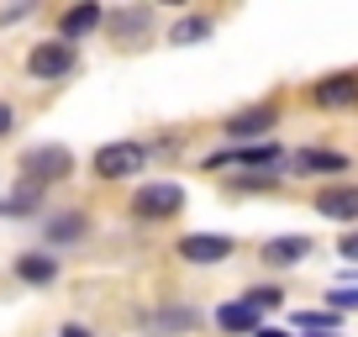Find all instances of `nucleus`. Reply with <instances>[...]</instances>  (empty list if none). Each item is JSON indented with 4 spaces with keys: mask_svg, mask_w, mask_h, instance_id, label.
<instances>
[{
    "mask_svg": "<svg viewBox=\"0 0 358 337\" xmlns=\"http://www.w3.org/2000/svg\"><path fill=\"white\" fill-rule=\"evenodd\" d=\"M22 174H27V185H53V180H69L74 174V153H69L64 143H43V148H32V153L22 158Z\"/></svg>",
    "mask_w": 358,
    "mask_h": 337,
    "instance_id": "obj_1",
    "label": "nucleus"
},
{
    "mask_svg": "<svg viewBox=\"0 0 358 337\" xmlns=\"http://www.w3.org/2000/svg\"><path fill=\"white\" fill-rule=\"evenodd\" d=\"M132 211L143 216V222H169V216L185 211V190H179L174 180H153V185H143V190H137Z\"/></svg>",
    "mask_w": 358,
    "mask_h": 337,
    "instance_id": "obj_2",
    "label": "nucleus"
},
{
    "mask_svg": "<svg viewBox=\"0 0 358 337\" xmlns=\"http://www.w3.org/2000/svg\"><path fill=\"white\" fill-rule=\"evenodd\" d=\"M143 164H148L143 143H106L101 153H95V174H101V180H127V174H137Z\"/></svg>",
    "mask_w": 358,
    "mask_h": 337,
    "instance_id": "obj_3",
    "label": "nucleus"
},
{
    "mask_svg": "<svg viewBox=\"0 0 358 337\" xmlns=\"http://www.w3.org/2000/svg\"><path fill=\"white\" fill-rule=\"evenodd\" d=\"M27 69H32L37 79H58V74H69V69H74V43H43V48H32Z\"/></svg>",
    "mask_w": 358,
    "mask_h": 337,
    "instance_id": "obj_4",
    "label": "nucleus"
},
{
    "mask_svg": "<svg viewBox=\"0 0 358 337\" xmlns=\"http://www.w3.org/2000/svg\"><path fill=\"white\" fill-rule=\"evenodd\" d=\"M179 253L190 264H222L227 253H232V237H222V232H190L185 243H179Z\"/></svg>",
    "mask_w": 358,
    "mask_h": 337,
    "instance_id": "obj_5",
    "label": "nucleus"
},
{
    "mask_svg": "<svg viewBox=\"0 0 358 337\" xmlns=\"http://www.w3.org/2000/svg\"><path fill=\"white\" fill-rule=\"evenodd\" d=\"M348 158L332 148H295L290 153V174H343Z\"/></svg>",
    "mask_w": 358,
    "mask_h": 337,
    "instance_id": "obj_6",
    "label": "nucleus"
},
{
    "mask_svg": "<svg viewBox=\"0 0 358 337\" xmlns=\"http://www.w3.org/2000/svg\"><path fill=\"white\" fill-rule=\"evenodd\" d=\"M316 211L332 216V222H358V185H332V190L316 195Z\"/></svg>",
    "mask_w": 358,
    "mask_h": 337,
    "instance_id": "obj_7",
    "label": "nucleus"
},
{
    "mask_svg": "<svg viewBox=\"0 0 358 337\" xmlns=\"http://www.w3.org/2000/svg\"><path fill=\"white\" fill-rule=\"evenodd\" d=\"M316 106H327V111H348V106H358V79L353 74H332L316 85Z\"/></svg>",
    "mask_w": 358,
    "mask_h": 337,
    "instance_id": "obj_8",
    "label": "nucleus"
},
{
    "mask_svg": "<svg viewBox=\"0 0 358 337\" xmlns=\"http://www.w3.org/2000/svg\"><path fill=\"white\" fill-rule=\"evenodd\" d=\"M153 337H179V332H190V327H201V311L195 306H164V311H153Z\"/></svg>",
    "mask_w": 358,
    "mask_h": 337,
    "instance_id": "obj_9",
    "label": "nucleus"
},
{
    "mask_svg": "<svg viewBox=\"0 0 358 337\" xmlns=\"http://www.w3.org/2000/svg\"><path fill=\"white\" fill-rule=\"evenodd\" d=\"M274 122H280V116H274V106H258V111L232 116V122H227V137H232V143H248V137H264Z\"/></svg>",
    "mask_w": 358,
    "mask_h": 337,
    "instance_id": "obj_10",
    "label": "nucleus"
},
{
    "mask_svg": "<svg viewBox=\"0 0 358 337\" xmlns=\"http://www.w3.org/2000/svg\"><path fill=\"white\" fill-rule=\"evenodd\" d=\"M216 322H222V332H258V311L248 301H227L216 311Z\"/></svg>",
    "mask_w": 358,
    "mask_h": 337,
    "instance_id": "obj_11",
    "label": "nucleus"
},
{
    "mask_svg": "<svg viewBox=\"0 0 358 337\" xmlns=\"http://www.w3.org/2000/svg\"><path fill=\"white\" fill-rule=\"evenodd\" d=\"M306 253H311L306 237H274V243H264V264H301Z\"/></svg>",
    "mask_w": 358,
    "mask_h": 337,
    "instance_id": "obj_12",
    "label": "nucleus"
},
{
    "mask_svg": "<svg viewBox=\"0 0 358 337\" xmlns=\"http://www.w3.org/2000/svg\"><path fill=\"white\" fill-rule=\"evenodd\" d=\"M95 27H101V6H74V11H64V43H79Z\"/></svg>",
    "mask_w": 358,
    "mask_h": 337,
    "instance_id": "obj_13",
    "label": "nucleus"
},
{
    "mask_svg": "<svg viewBox=\"0 0 358 337\" xmlns=\"http://www.w3.org/2000/svg\"><path fill=\"white\" fill-rule=\"evenodd\" d=\"M16 274H22L27 285H48L58 274V259L53 253H27V259H16Z\"/></svg>",
    "mask_w": 358,
    "mask_h": 337,
    "instance_id": "obj_14",
    "label": "nucleus"
},
{
    "mask_svg": "<svg viewBox=\"0 0 358 337\" xmlns=\"http://www.w3.org/2000/svg\"><path fill=\"white\" fill-rule=\"evenodd\" d=\"M37 201H43V190L22 180L11 195H6V201H0V216H32V211H37Z\"/></svg>",
    "mask_w": 358,
    "mask_h": 337,
    "instance_id": "obj_15",
    "label": "nucleus"
},
{
    "mask_svg": "<svg viewBox=\"0 0 358 337\" xmlns=\"http://www.w3.org/2000/svg\"><path fill=\"white\" fill-rule=\"evenodd\" d=\"M153 27V11H111V37H137V32H148Z\"/></svg>",
    "mask_w": 358,
    "mask_h": 337,
    "instance_id": "obj_16",
    "label": "nucleus"
},
{
    "mask_svg": "<svg viewBox=\"0 0 358 337\" xmlns=\"http://www.w3.org/2000/svg\"><path fill=\"white\" fill-rule=\"evenodd\" d=\"M206 37H211V22H206V16H185V22H174V32H169V43L190 48V43H206Z\"/></svg>",
    "mask_w": 358,
    "mask_h": 337,
    "instance_id": "obj_17",
    "label": "nucleus"
},
{
    "mask_svg": "<svg viewBox=\"0 0 358 337\" xmlns=\"http://www.w3.org/2000/svg\"><path fill=\"white\" fill-rule=\"evenodd\" d=\"M85 216L79 211H69V216H53V222H48V237H53V243H74V237H85Z\"/></svg>",
    "mask_w": 358,
    "mask_h": 337,
    "instance_id": "obj_18",
    "label": "nucleus"
},
{
    "mask_svg": "<svg viewBox=\"0 0 358 337\" xmlns=\"http://www.w3.org/2000/svg\"><path fill=\"white\" fill-rule=\"evenodd\" d=\"M295 327H301V332H332L337 311H301V316H295Z\"/></svg>",
    "mask_w": 358,
    "mask_h": 337,
    "instance_id": "obj_19",
    "label": "nucleus"
},
{
    "mask_svg": "<svg viewBox=\"0 0 358 337\" xmlns=\"http://www.w3.org/2000/svg\"><path fill=\"white\" fill-rule=\"evenodd\" d=\"M285 295L280 290H268V285H258V290H248V306H253V311H274V306H280Z\"/></svg>",
    "mask_w": 358,
    "mask_h": 337,
    "instance_id": "obj_20",
    "label": "nucleus"
},
{
    "mask_svg": "<svg viewBox=\"0 0 358 337\" xmlns=\"http://www.w3.org/2000/svg\"><path fill=\"white\" fill-rule=\"evenodd\" d=\"M327 301H332L337 316H343V311H358V285H343V290H332Z\"/></svg>",
    "mask_w": 358,
    "mask_h": 337,
    "instance_id": "obj_21",
    "label": "nucleus"
},
{
    "mask_svg": "<svg viewBox=\"0 0 358 337\" xmlns=\"http://www.w3.org/2000/svg\"><path fill=\"white\" fill-rule=\"evenodd\" d=\"M337 253H343L348 264H358V232H348V237H343V248H337Z\"/></svg>",
    "mask_w": 358,
    "mask_h": 337,
    "instance_id": "obj_22",
    "label": "nucleus"
},
{
    "mask_svg": "<svg viewBox=\"0 0 358 337\" xmlns=\"http://www.w3.org/2000/svg\"><path fill=\"white\" fill-rule=\"evenodd\" d=\"M11 132V106H0V137Z\"/></svg>",
    "mask_w": 358,
    "mask_h": 337,
    "instance_id": "obj_23",
    "label": "nucleus"
},
{
    "mask_svg": "<svg viewBox=\"0 0 358 337\" xmlns=\"http://www.w3.org/2000/svg\"><path fill=\"white\" fill-rule=\"evenodd\" d=\"M58 337H90V332H85V327H64Z\"/></svg>",
    "mask_w": 358,
    "mask_h": 337,
    "instance_id": "obj_24",
    "label": "nucleus"
}]
</instances>
